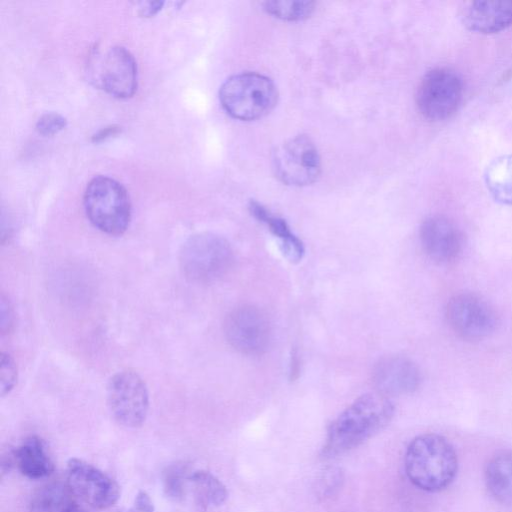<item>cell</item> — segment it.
<instances>
[{
    "label": "cell",
    "mask_w": 512,
    "mask_h": 512,
    "mask_svg": "<svg viewBox=\"0 0 512 512\" xmlns=\"http://www.w3.org/2000/svg\"><path fill=\"white\" fill-rule=\"evenodd\" d=\"M393 414L387 396L379 392L360 396L330 425L323 456L333 457L359 446L384 428Z\"/></svg>",
    "instance_id": "cell-1"
},
{
    "label": "cell",
    "mask_w": 512,
    "mask_h": 512,
    "mask_svg": "<svg viewBox=\"0 0 512 512\" xmlns=\"http://www.w3.org/2000/svg\"><path fill=\"white\" fill-rule=\"evenodd\" d=\"M404 466L414 486L427 492H438L453 482L458 470V458L447 439L428 433L415 437L409 443Z\"/></svg>",
    "instance_id": "cell-2"
},
{
    "label": "cell",
    "mask_w": 512,
    "mask_h": 512,
    "mask_svg": "<svg viewBox=\"0 0 512 512\" xmlns=\"http://www.w3.org/2000/svg\"><path fill=\"white\" fill-rule=\"evenodd\" d=\"M219 99L230 116L251 121L267 115L275 107L278 92L268 77L246 72L228 78L219 90Z\"/></svg>",
    "instance_id": "cell-3"
},
{
    "label": "cell",
    "mask_w": 512,
    "mask_h": 512,
    "mask_svg": "<svg viewBox=\"0 0 512 512\" xmlns=\"http://www.w3.org/2000/svg\"><path fill=\"white\" fill-rule=\"evenodd\" d=\"M84 209L90 222L100 231L119 236L130 223L131 205L125 188L116 180L97 176L86 187Z\"/></svg>",
    "instance_id": "cell-4"
},
{
    "label": "cell",
    "mask_w": 512,
    "mask_h": 512,
    "mask_svg": "<svg viewBox=\"0 0 512 512\" xmlns=\"http://www.w3.org/2000/svg\"><path fill=\"white\" fill-rule=\"evenodd\" d=\"M233 263V250L223 237L213 233L191 236L180 251L184 275L195 282L207 283L225 275Z\"/></svg>",
    "instance_id": "cell-5"
},
{
    "label": "cell",
    "mask_w": 512,
    "mask_h": 512,
    "mask_svg": "<svg viewBox=\"0 0 512 512\" xmlns=\"http://www.w3.org/2000/svg\"><path fill=\"white\" fill-rule=\"evenodd\" d=\"M445 315L450 328L469 341L489 337L498 326V316L493 306L474 292L453 295L446 305Z\"/></svg>",
    "instance_id": "cell-6"
},
{
    "label": "cell",
    "mask_w": 512,
    "mask_h": 512,
    "mask_svg": "<svg viewBox=\"0 0 512 512\" xmlns=\"http://www.w3.org/2000/svg\"><path fill=\"white\" fill-rule=\"evenodd\" d=\"M272 169L284 184L301 187L318 178L321 160L313 141L305 135H298L275 148Z\"/></svg>",
    "instance_id": "cell-7"
},
{
    "label": "cell",
    "mask_w": 512,
    "mask_h": 512,
    "mask_svg": "<svg viewBox=\"0 0 512 512\" xmlns=\"http://www.w3.org/2000/svg\"><path fill=\"white\" fill-rule=\"evenodd\" d=\"M461 78L448 68L428 71L420 81L416 103L420 113L430 121H442L457 110L462 100Z\"/></svg>",
    "instance_id": "cell-8"
},
{
    "label": "cell",
    "mask_w": 512,
    "mask_h": 512,
    "mask_svg": "<svg viewBox=\"0 0 512 512\" xmlns=\"http://www.w3.org/2000/svg\"><path fill=\"white\" fill-rule=\"evenodd\" d=\"M107 402L120 425L137 428L145 422L149 410L147 386L135 371H119L109 379Z\"/></svg>",
    "instance_id": "cell-9"
},
{
    "label": "cell",
    "mask_w": 512,
    "mask_h": 512,
    "mask_svg": "<svg viewBox=\"0 0 512 512\" xmlns=\"http://www.w3.org/2000/svg\"><path fill=\"white\" fill-rule=\"evenodd\" d=\"M224 334L235 350L248 356H257L268 349L272 331L267 314L259 307L246 304L227 315Z\"/></svg>",
    "instance_id": "cell-10"
},
{
    "label": "cell",
    "mask_w": 512,
    "mask_h": 512,
    "mask_svg": "<svg viewBox=\"0 0 512 512\" xmlns=\"http://www.w3.org/2000/svg\"><path fill=\"white\" fill-rule=\"evenodd\" d=\"M66 477L72 493L93 508H109L120 496L117 483L84 460L71 458L67 463Z\"/></svg>",
    "instance_id": "cell-11"
},
{
    "label": "cell",
    "mask_w": 512,
    "mask_h": 512,
    "mask_svg": "<svg viewBox=\"0 0 512 512\" xmlns=\"http://www.w3.org/2000/svg\"><path fill=\"white\" fill-rule=\"evenodd\" d=\"M419 238L424 253L439 264L454 262L463 250L462 231L454 221L443 215L426 218L420 226Z\"/></svg>",
    "instance_id": "cell-12"
},
{
    "label": "cell",
    "mask_w": 512,
    "mask_h": 512,
    "mask_svg": "<svg viewBox=\"0 0 512 512\" xmlns=\"http://www.w3.org/2000/svg\"><path fill=\"white\" fill-rule=\"evenodd\" d=\"M96 82L114 97H131L137 89V66L132 54L124 47L109 48L98 61Z\"/></svg>",
    "instance_id": "cell-13"
},
{
    "label": "cell",
    "mask_w": 512,
    "mask_h": 512,
    "mask_svg": "<svg viewBox=\"0 0 512 512\" xmlns=\"http://www.w3.org/2000/svg\"><path fill=\"white\" fill-rule=\"evenodd\" d=\"M372 381L385 396L405 395L418 389L421 373L418 366L403 356H386L372 370Z\"/></svg>",
    "instance_id": "cell-14"
},
{
    "label": "cell",
    "mask_w": 512,
    "mask_h": 512,
    "mask_svg": "<svg viewBox=\"0 0 512 512\" xmlns=\"http://www.w3.org/2000/svg\"><path fill=\"white\" fill-rule=\"evenodd\" d=\"M464 25L481 34L497 33L512 25V1L479 0L466 5L462 14Z\"/></svg>",
    "instance_id": "cell-15"
},
{
    "label": "cell",
    "mask_w": 512,
    "mask_h": 512,
    "mask_svg": "<svg viewBox=\"0 0 512 512\" xmlns=\"http://www.w3.org/2000/svg\"><path fill=\"white\" fill-rule=\"evenodd\" d=\"M15 461L19 471L30 479H41L53 471V463L44 441L30 436L15 451Z\"/></svg>",
    "instance_id": "cell-16"
},
{
    "label": "cell",
    "mask_w": 512,
    "mask_h": 512,
    "mask_svg": "<svg viewBox=\"0 0 512 512\" xmlns=\"http://www.w3.org/2000/svg\"><path fill=\"white\" fill-rule=\"evenodd\" d=\"M251 214L260 222L265 223L271 233L279 238L281 251L290 262H299L304 255V245L292 233L287 222L267 210L256 201L249 204Z\"/></svg>",
    "instance_id": "cell-17"
},
{
    "label": "cell",
    "mask_w": 512,
    "mask_h": 512,
    "mask_svg": "<svg viewBox=\"0 0 512 512\" xmlns=\"http://www.w3.org/2000/svg\"><path fill=\"white\" fill-rule=\"evenodd\" d=\"M488 491L502 504H512V451L503 450L492 456L484 471Z\"/></svg>",
    "instance_id": "cell-18"
},
{
    "label": "cell",
    "mask_w": 512,
    "mask_h": 512,
    "mask_svg": "<svg viewBox=\"0 0 512 512\" xmlns=\"http://www.w3.org/2000/svg\"><path fill=\"white\" fill-rule=\"evenodd\" d=\"M484 182L497 203L512 206V154L492 160L485 169Z\"/></svg>",
    "instance_id": "cell-19"
},
{
    "label": "cell",
    "mask_w": 512,
    "mask_h": 512,
    "mask_svg": "<svg viewBox=\"0 0 512 512\" xmlns=\"http://www.w3.org/2000/svg\"><path fill=\"white\" fill-rule=\"evenodd\" d=\"M68 484L52 482L39 487L31 497V512H64L73 506Z\"/></svg>",
    "instance_id": "cell-20"
},
{
    "label": "cell",
    "mask_w": 512,
    "mask_h": 512,
    "mask_svg": "<svg viewBox=\"0 0 512 512\" xmlns=\"http://www.w3.org/2000/svg\"><path fill=\"white\" fill-rule=\"evenodd\" d=\"M190 484L195 502L203 509L220 506L227 499L225 485L208 471L191 473Z\"/></svg>",
    "instance_id": "cell-21"
},
{
    "label": "cell",
    "mask_w": 512,
    "mask_h": 512,
    "mask_svg": "<svg viewBox=\"0 0 512 512\" xmlns=\"http://www.w3.org/2000/svg\"><path fill=\"white\" fill-rule=\"evenodd\" d=\"M263 9L282 20L298 21L309 17L314 11V2L300 0H271L262 3Z\"/></svg>",
    "instance_id": "cell-22"
},
{
    "label": "cell",
    "mask_w": 512,
    "mask_h": 512,
    "mask_svg": "<svg viewBox=\"0 0 512 512\" xmlns=\"http://www.w3.org/2000/svg\"><path fill=\"white\" fill-rule=\"evenodd\" d=\"M190 476L187 467L183 464L167 467L163 474L166 495L175 501L181 500L185 495L187 484L190 483Z\"/></svg>",
    "instance_id": "cell-23"
},
{
    "label": "cell",
    "mask_w": 512,
    "mask_h": 512,
    "mask_svg": "<svg viewBox=\"0 0 512 512\" xmlns=\"http://www.w3.org/2000/svg\"><path fill=\"white\" fill-rule=\"evenodd\" d=\"M17 382V368L10 355L1 353L0 356V393H9Z\"/></svg>",
    "instance_id": "cell-24"
},
{
    "label": "cell",
    "mask_w": 512,
    "mask_h": 512,
    "mask_svg": "<svg viewBox=\"0 0 512 512\" xmlns=\"http://www.w3.org/2000/svg\"><path fill=\"white\" fill-rule=\"evenodd\" d=\"M66 126V119L58 113H47L41 116L36 124L37 131L44 136H52Z\"/></svg>",
    "instance_id": "cell-25"
},
{
    "label": "cell",
    "mask_w": 512,
    "mask_h": 512,
    "mask_svg": "<svg viewBox=\"0 0 512 512\" xmlns=\"http://www.w3.org/2000/svg\"><path fill=\"white\" fill-rule=\"evenodd\" d=\"M342 474L338 469L330 468L323 474L320 482V489L324 496L334 493L341 486Z\"/></svg>",
    "instance_id": "cell-26"
},
{
    "label": "cell",
    "mask_w": 512,
    "mask_h": 512,
    "mask_svg": "<svg viewBox=\"0 0 512 512\" xmlns=\"http://www.w3.org/2000/svg\"><path fill=\"white\" fill-rule=\"evenodd\" d=\"M127 512H154L150 496L145 491L138 492L132 507Z\"/></svg>",
    "instance_id": "cell-27"
},
{
    "label": "cell",
    "mask_w": 512,
    "mask_h": 512,
    "mask_svg": "<svg viewBox=\"0 0 512 512\" xmlns=\"http://www.w3.org/2000/svg\"><path fill=\"white\" fill-rule=\"evenodd\" d=\"M13 320V314L9 302L1 296L0 299V327L1 331L4 333L5 331H9Z\"/></svg>",
    "instance_id": "cell-28"
},
{
    "label": "cell",
    "mask_w": 512,
    "mask_h": 512,
    "mask_svg": "<svg viewBox=\"0 0 512 512\" xmlns=\"http://www.w3.org/2000/svg\"><path fill=\"white\" fill-rule=\"evenodd\" d=\"M163 5V2L155 1V2H147L140 8V14L142 16H152L157 13Z\"/></svg>",
    "instance_id": "cell-29"
},
{
    "label": "cell",
    "mask_w": 512,
    "mask_h": 512,
    "mask_svg": "<svg viewBox=\"0 0 512 512\" xmlns=\"http://www.w3.org/2000/svg\"><path fill=\"white\" fill-rule=\"evenodd\" d=\"M116 130H117V128H114V127L105 128L104 130H101L98 134H96L93 137V140L94 141L102 140L110 135H113L116 132Z\"/></svg>",
    "instance_id": "cell-30"
},
{
    "label": "cell",
    "mask_w": 512,
    "mask_h": 512,
    "mask_svg": "<svg viewBox=\"0 0 512 512\" xmlns=\"http://www.w3.org/2000/svg\"><path fill=\"white\" fill-rule=\"evenodd\" d=\"M64 512H85L84 510L78 508L77 506L73 505Z\"/></svg>",
    "instance_id": "cell-31"
}]
</instances>
